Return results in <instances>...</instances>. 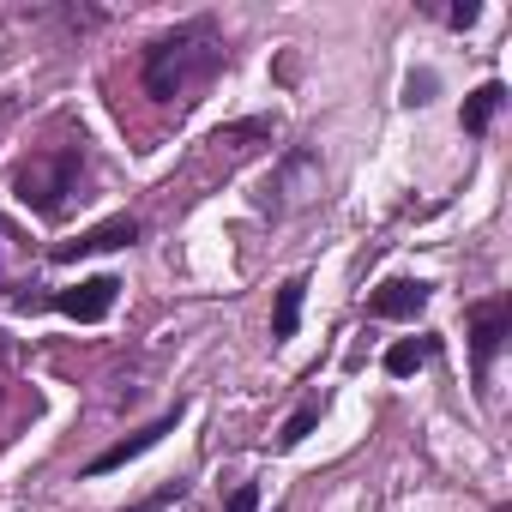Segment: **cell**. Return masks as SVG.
<instances>
[{
  "label": "cell",
  "mask_w": 512,
  "mask_h": 512,
  "mask_svg": "<svg viewBox=\"0 0 512 512\" xmlns=\"http://www.w3.org/2000/svg\"><path fill=\"white\" fill-rule=\"evenodd\" d=\"M175 500H181V482H169V488H157L151 500H139V506H127V512H169Z\"/></svg>",
  "instance_id": "obj_13"
},
{
  "label": "cell",
  "mask_w": 512,
  "mask_h": 512,
  "mask_svg": "<svg viewBox=\"0 0 512 512\" xmlns=\"http://www.w3.org/2000/svg\"><path fill=\"white\" fill-rule=\"evenodd\" d=\"M434 350H440L434 338H404V344H392V350H386V374H398V380H404V374H416Z\"/></svg>",
  "instance_id": "obj_11"
},
{
  "label": "cell",
  "mask_w": 512,
  "mask_h": 512,
  "mask_svg": "<svg viewBox=\"0 0 512 512\" xmlns=\"http://www.w3.org/2000/svg\"><path fill=\"white\" fill-rule=\"evenodd\" d=\"M115 296H121V278H109V272H97V278H79L73 290H61V296H55V308H61L67 320H79V326H91V320H103V314L115 308Z\"/></svg>",
  "instance_id": "obj_3"
},
{
  "label": "cell",
  "mask_w": 512,
  "mask_h": 512,
  "mask_svg": "<svg viewBox=\"0 0 512 512\" xmlns=\"http://www.w3.org/2000/svg\"><path fill=\"white\" fill-rule=\"evenodd\" d=\"M217 61H223L217 25H211V19H187V25H175L169 37H157V43L145 49V91H151L157 103H169V97H181L187 85L211 79Z\"/></svg>",
  "instance_id": "obj_1"
},
{
  "label": "cell",
  "mask_w": 512,
  "mask_h": 512,
  "mask_svg": "<svg viewBox=\"0 0 512 512\" xmlns=\"http://www.w3.org/2000/svg\"><path fill=\"white\" fill-rule=\"evenodd\" d=\"M133 235H139V217H109V223L85 229L79 241H61V247H55V266H73V260H85V253H115V247H127Z\"/></svg>",
  "instance_id": "obj_5"
},
{
  "label": "cell",
  "mask_w": 512,
  "mask_h": 512,
  "mask_svg": "<svg viewBox=\"0 0 512 512\" xmlns=\"http://www.w3.org/2000/svg\"><path fill=\"white\" fill-rule=\"evenodd\" d=\"M223 512H260V488H253V482H241L235 494H229V506Z\"/></svg>",
  "instance_id": "obj_14"
},
{
  "label": "cell",
  "mask_w": 512,
  "mask_h": 512,
  "mask_svg": "<svg viewBox=\"0 0 512 512\" xmlns=\"http://www.w3.org/2000/svg\"><path fill=\"white\" fill-rule=\"evenodd\" d=\"M446 25H452V31H464V25H476V7H452V13H446Z\"/></svg>",
  "instance_id": "obj_15"
},
{
  "label": "cell",
  "mask_w": 512,
  "mask_h": 512,
  "mask_svg": "<svg viewBox=\"0 0 512 512\" xmlns=\"http://www.w3.org/2000/svg\"><path fill=\"white\" fill-rule=\"evenodd\" d=\"M79 169H85L79 145H61V151H49V157H31V163L13 175V193H19V205L55 217V211L67 205V193L79 187Z\"/></svg>",
  "instance_id": "obj_2"
},
{
  "label": "cell",
  "mask_w": 512,
  "mask_h": 512,
  "mask_svg": "<svg viewBox=\"0 0 512 512\" xmlns=\"http://www.w3.org/2000/svg\"><path fill=\"white\" fill-rule=\"evenodd\" d=\"M506 332H512V308H506V302L470 308V362H476V374H488V362H494V350L506 344Z\"/></svg>",
  "instance_id": "obj_4"
},
{
  "label": "cell",
  "mask_w": 512,
  "mask_h": 512,
  "mask_svg": "<svg viewBox=\"0 0 512 512\" xmlns=\"http://www.w3.org/2000/svg\"><path fill=\"white\" fill-rule=\"evenodd\" d=\"M314 175H320L314 151H296V157H290V169H284V181H278V193H284V199H278L272 211H290V205H302V199H308V181H314Z\"/></svg>",
  "instance_id": "obj_9"
},
{
  "label": "cell",
  "mask_w": 512,
  "mask_h": 512,
  "mask_svg": "<svg viewBox=\"0 0 512 512\" xmlns=\"http://www.w3.org/2000/svg\"><path fill=\"white\" fill-rule=\"evenodd\" d=\"M500 103H506V85H500V79L476 85V91L464 97V115H458V121H464V133H488V121L500 115Z\"/></svg>",
  "instance_id": "obj_8"
},
{
  "label": "cell",
  "mask_w": 512,
  "mask_h": 512,
  "mask_svg": "<svg viewBox=\"0 0 512 512\" xmlns=\"http://www.w3.org/2000/svg\"><path fill=\"white\" fill-rule=\"evenodd\" d=\"M428 308V284H410V278H392L368 296V314L374 320H416Z\"/></svg>",
  "instance_id": "obj_6"
},
{
  "label": "cell",
  "mask_w": 512,
  "mask_h": 512,
  "mask_svg": "<svg viewBox=\"0 0 512 512\" xmlns=\"http://www.w3.org/2000/svg\"><path fill=\"white\" fill-rule=\"evenodd\" d=\"M175 416H181V410H175ZM175 416H157V422H151V428H139L133 440H121V446H109V452H97V458H91L85 470H91V476H103V470H121L127 458H139V452H151V446H157V440H163V434L175 428Z\"/></svg>",
  "instance_id": "obj_7"
},
{
  "label": "cell",
  "mask_w": 512,
  "mask_h": 512,
  "mask_svg": "<svg viewBox=\"0 0 512 512\" xmlns=\"http://www.w3.org/2000/svg\"><path fill=\"white\" fill-rule=\"evenodd\" d=\"M302 296H308V278H290L278 290V308H272V338H296L302 326Z\"/></svg>",
  "instance_id": "obj_10"
},
{
  "label": "cell",
  "mask_w": 512,
  "mask_h": 512,
  "mask_svg": "<svg viewBox=\"0 0 512 512\" xmlns=\"http://www.w3.org/2000/svg\"><path fill=\"white\" fill-rule=\"evenodd\" d=\"M314 428H320V404H302V410H296V416L284 422V434H278V446H302V440H308Z\"/></svg>",
  "instance_id": "obj_12"
}]
</instances>
